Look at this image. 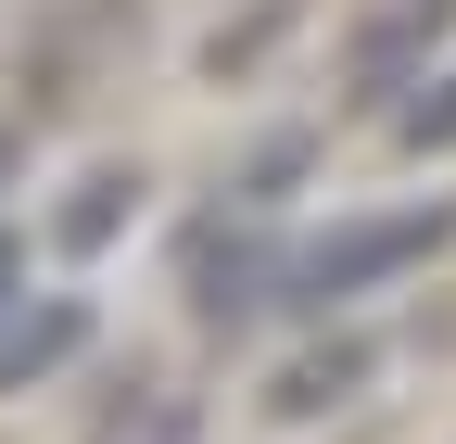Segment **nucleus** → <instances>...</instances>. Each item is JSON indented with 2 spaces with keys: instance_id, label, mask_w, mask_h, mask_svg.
<instances>
[{
  "instance_id": "f257e3e1",
  "label": "nucleus",
  "mask_w": 456,
  "mask_h": 444,
  "mask_svg": "<svg viewBox=\"0 0 456 444\" xmlns=\"http://www.w3.org/2000/svg\"><path fill=\"white\" fill-rule=\"evenodd\" d=\"M431 242H444V203H406V216H355V229H330L317 254H292V305H342V292L393 280V267H419Z\"/></svg>"
},
{
  "instance_id": "f03ea898",
  "label": "nucleus",
  "mask_w": 456,
  "mask_h": 444,
  "mask_svg": "<svg viewBox=\"0 0 456 444\" xmlns=\"http://www.w3.org/2000/svg\"><path fill=\"white\" fill-rule=\"evenodd\" d=\"M77 305H38V317H0V381H38V368H64L77 356Z\"/></svg>"
},
{
  "instance_id": "7ed1b4c3",
  "label": "nucleus",
  "mask_w": 456,
  "mask_h": 444,
  "mask_svg": "<svg viewBox=\"0 0 456 444\" xmlns=\"http://www.w3.org/2000/svg\"><path fill=\"white\" fill-rule=\"evenodd\" d=\"M355 381H368V356H355V343H330V356H305L292 381H279V419H317V407L355 394Z\"/></svg>"
},
{
  "instance_id": "20e7f679",
  "label": "nucleus",
  "mask_w": 456,
  "mask_h": 444,
  "mask_svg": "<svg viewBox=\"0 0 456 444\" xmlns=\"http://www.w3.org/2000/svg\"><path fill=\"white\" fill-rule=\"evenodd\" d=\"M114 191H127V178H89V203L64 216V242H102V229H114Z\"/></svg>"
},
{
  "instance_id": "39448f33",
  "label": "nucleus",
  "mask_w": 456,
  "mask_h": 444,
  "mask_svg": "<svg viewBox=\"0 0 456 444\" xmlns=\"http://www.w3.org/2000/svg\"><path fill=\"white\" fill-rule=\"evenodd\" d=\"M406 140L431 152V140H456V77H444V102H406Z\"/></svg>"
},
{
  "instance_id": "423d86ee",
  "label": "nucleus",
  "mask_w": 456,
  "mask_h": 444,
  "mask_svg": "<svg viewBox=\"0 0 456 444\" xmlns=\"http://www.w3.org/2000/svg\"><path fill=\"white\" fill-rule=\"evenodd\" d=\"M13 267H26V254H13V229H0V280H13Z\"/></svg>"
}]
</instances>
